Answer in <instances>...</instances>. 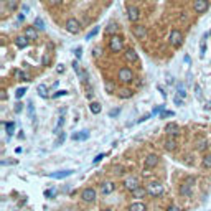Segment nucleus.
<instances>
[{
  "instance_id": "49",
  "label": "nucleus",
  "mask_w": 211,
  "mask_h": 211,
  "mask_svg": "<svg viewBox=\"0 0 211 211\" xmlns=\"http://www.w3.org/2000/svg\"><path fill=\"white\" fill-rule=\"evenodd\" d=\"M73 70H74V71H76V74H78V76L81 74V71H79V68H78V63H76V61H74V63H73Z\"/></svg>"
},
{
  "instance_id": "21",
  "label": "nucleus",
  "mask_w": 211,
  "mask_h": 211,
  "mask_svg": "<svg viewBox=\"0 0 211 211\" xmlns=\"http://www.w3.org/2000/svg\"><path fill=\"white\" fill-rule=\"evenodd\" d=\"M147 208H145V205L144 203H140V201H135V203H132L131 205V211H145Z\"/></svg>"
},
{
  "instance_id": "15",
  "label": "nucleus",
  "mask_w": 211,
  "mask_h": 211,
  "mask_svg": "<svg viewBox=\"0 0 211 211\" xmlns=\"http://www.w3.org/2000/svg\"><path fill=\"white\" fill-rule=\"evenodd\" d=\"M165 131H167V134L170 137H172V135H178V134H180V129H178L177 124H167Z\"/></svg>"
},
{
  "instance_id": "31",
  "label": "nucleus",
  "mask_w": 211,
  "mask_h": 211,
  "mask_svg": "<svg viewBox=\"0 0 211 211\" xmlns=\"http://www.w3.org/2000/svg\"><path fill=\"white\" fill-rule=\"evenodd\" d=\"M25 92H27V89H25V88H18V89H17V92H15V97H17V99H20V97L25 96Z\"/></svg>"
},
{
  "instance_id": "12",
  "label": "nucleus",
  "mask_w": 211,
  "mask_h": 211,
  "mask_svg": "<svg viewBox=\"0 0 211 211\" xmlns=\"http://www.w3.org/2000/svg\"><path fill=\"white\" fill-rule=\"evenodd\" d=\"M114 190H116V185L112 183V181H106V183L101 186V193L102 195H111Z\"/></svg>"
},
{
  "instance_id": "19",
  "label": "nucleus",
  "mask_w": 211,
  "mask_h": 211,
  "mask_svg": "<svg viewBox=\"0 0 211 211\" xmlns=\"http://www.w3.org/2000/svg\"><path fill=\"white\" fill-rule=\"evenodd\" d=\"M27 36H18V38H15V45H17V48H27Z\"/></svg>"
},
{
  "instance_id": "28",
  "label": "nucleus",
  "mask_w": 211,
  "mask_h": 211,
  "mask_svg": "<svg viewBox=\"0 0 211 211\" xmlns=\"http://www.w3.org/2000/svg\"><path fill=\"white\" fill-rule=\"evenodd\" d=\"M132 195H134L135 198H142V196L145 195V188H140V186H139L137 190H134V191H132Z\"/></svg>"
},
{
  "instance_id": "5",
  "label": "nucleus",
  "mask_w": 211,
  "mask_h": 211,
  "mask_svg": "<svg viewBox=\"0 0 211 211\" xmlns=\"http://www.w3.org/2000/svg\"><path fill=\"white\" fill-rule=\"evenodd\" d=\"M208 0H195V3H193V9L198 12V13H203V12H206L208 10Z\"/></svg>"
},
{
  "instance_id": "39",
  "label": "nucleus",
  "mask_w": 211,
  "mask_h": 211,
  "mask_svg": "<svg viewBox=\"0 0 211 211\" xmlns=\"http://www.w3.org/2000/svg\"><path fill=\"white\" fill-rule=\"evenodd\" d=\"M106 92H112V91H114V84H112V83H106Z\"/></svg>"
},
{
  "instance_id": "37",
  "label": "nucleus",
  "mask_w": 211,
  "mask_h": 211,
  "mask_svg": "<svg viewBox=\"0 0 211 211\" xmlns=\"http://www.w3.org/2000/svg\"><path fill=\"white\" fill-rule=\"evenodd\" d=\"M66 94H68L66 89H61V91H56L55 94H53V97H61V96H66Z\"/></svg>"
},
{
  "instance_id": "13",
  "label": "nucleus",
  "mask_w": 211,
  "mask_h": 211,
  "mask_svg": "<svg viewBox=\"0 0 211 211\" xmlns=\"http://www.w3.org/2000/svg\"><path fill=\"white\" fill-rule=\"evenodd\" d=\"M89 131H81V132H76V134H73V140H76V142H83V140H88L89 139Z\"/></svg>"
},
{
  "instance_id": "58",
  "label": "nucleus",
  "mask_w": 211,
  "mask_h": 211,
  "mask_svg": "<svg viewBox=\"0 0 211 211\" xmlns=\"http://www.w3.org/2000/svg\"><path fill=\"white\" fill-rule=\"evenodd\" d=\"M206 109H211V101H209L208 104H206Z\"/></svg>"
},
{
  "instance_id": "55",
  "label": "nucleus",
  "mask_w": 211,
  "mask_h": 211,
  "mask_svg": "<svg viewBox=\"0 0 211 211\" xmlns=\"http://www.w3.org/2000/svg\"><path fill=\"white\" fill-rule=\"evenodd\" d=\"M53 5H58V3H61V0H50Z\"/></svg>"
},
{
  "instance_id": "51",
  "label": "nucleus",
  "mask_w": 211,
  "mask_h": 211,
  "mask_svg": "<svg viewBox=\"0 0 211 211\" xmlns=\"http://www.w3.org/2000/svg\"><path fill=\"white\" fill-rule=\"evenodd\" d=\"M195 91H196V97H201V89H200V86L195 88Z\"/></svg>"
},
{
  "instance_id": "29",
  "label": "nucleus",
  "mask_w": 211,
  "mask_h": 211,
  "mask_svg": "<svg viewBox=\"0 0 211 211\" xmlns=\"http://www.w3.org/2000/svg\"><path fill=\"white\" fill-rule=\"evenodd\" d=\"M203 167L205 168H211V155H206L203 158Z\"/></svg>"
},
{
  "instance_id": "7",
  "label": "nucleus",
  "mask_w": 211,
  "mask_h": 211,
  "mask_svg": "<svg viewBox=\"0 0 211 211\" xmlns=\"http://www.w3.org/2000/svg\"><path fill=\"white\" fill-rule=\"evenodd\" d=\"M73 172L74 170H61V172H55V173H50V178H55V180H63V178H66V177H70L73 175Z\"/></svg>"
},
{
  "instance_id": "9",
  "label": "nucleus",
  "mask_w": 211,
  "mask_h": 211,
  "mask_svg": "<svg viewBox=\"0 0 211 211\" xmlns=\"http://www.w3.org/2000/svg\"><path fill=\"white\" fill-rule=\"evenodd\" d=\"M111 50L116 51V53L122 50V40H120L119 36H112L111 38Z\"/></svg>"
},
{
  "instance_id": "33",
  "label": "nucleus",
  "mask_w": 211,
  "mask_h": 211,
  "mask_svg": "<svg viewBox=\"0 0 211 211\" xmlns=\"http://www.w3.org/2000/svg\"><path fill=\"white\" fill-rule=\"evenodd\" d=\"M64 140H66V134L63 132V134H59V135H58V139H56V144L55 145H61Z\"/></svg>"
},
{
  "instance_id": "38",
  "label": "nucleus",
  "mask_w": 211,
  "mask_h": 211,
  "mask_svg": "<svg viewBox=\"0 0 211 211\" xmlns=\"http://www.w3.org/2000/svg\"><path fill=\"white\" fill-rule=\"evenodd\" d=\"M205 38H206V36H205ZM205 38L201 40V48H200V51H201V56L206 53V40H205Z\"/></svg>"
},
{
  "instance_id": "45",
  "label": "nucleus",
  "mask_w": 211,
  "mask_h": 211,
  "mask_svg": "<svg viewBox=\"0 0 211 211\" xmlns=\"http://www.w3.org/2000/svg\"><path fill=\"white\" fill-rule=\"evenodd\" d=\"M41 63H43V66H48V64H50V56H48V55H45Z\"/></svg>"
},
{
  "instance_id": "32",
  "label": "nucleus",
  "mask_w": 211,
  "mask_h": 211,
  "mask_svg": "<svg viewBox=\"0 0 211 211\" xmlns=\"http://www.w3.org/2000/svg\"><path fill=\"white\" fill-rule=\"evenodd\" d=\"M97 31H99V27H96V28H92L91 31H89V33L86 35V40H91L92 36H96L97 35Z\"/></svg>"
},
{
  "instance_id": "43",
  "label": "nucleus",
  "mask_w": 211,
  "mask_h": 211,
  "mask_svg": "<svg viewBox=\"0 0 211 211\" xmlns=\"http://www.w3.org/2000/svg\"><path fill=\"white\" fill-rule=\"evenodd\" d=\"M206 147H208V144H206V140H201L200 144H198V150H205Z\"/></svg>"
},
{
  "instance_id": "17",
  "label": "nucleus",
  "mask_w": 211,
  "mask_h": 211,
  "mask_svg": "<svg viewBox=\"0 0 211 211\" xmlns=\"http://www.w3.org/2000/svg\"><path fill=\"white\" fill-rule=\"evenodd\" d=\"M191 186L193 185H190V183H185L180 186V195H183V196H191Z\"/></svg>"
},
{
  "instance_id": "50",
  "label": "nucleus",
  "mask_w": 211,
  "mask_h": 211,
  "mask_svg": "<svg viewBox=\"0 0 211 211\" xmlns=\"http://www.w3.org/2000/svg\"><path fill=\"white\" fill-rule=\"evenodd\" d=\"M150 117H152V114H145L144 117H140V119H139V122H144V120H147V119H150Z\"/></svg>"
},
{
  "instance_id": "48",
  "label": "nucleus",
  "mask_w": 211,
  "mask_h": 211,
  "mask_svg": "<svg viewBox=\"0 0 211 211\" xmlns=\"http://www.w3.org/2000/svg\"><path fill=\"white\" fill-rule=\"evenodd\" d=\"M92 55H94L96 58H97V56H101V48H99V46H96V48H94V51H92Z\"/></svg>"
},
{
  "instance_id": "2",
  "label": "nucleus",
  "mask_w": 211,
  "mask_h": 211,
  "mask_svg": "<svg viewBox=\"0 0 211 211\" xmlns=\"http://www.w3.org/2000/svg\"><path fill=\"white\" fill-rule=\"evenodd\" d=\"M66 30L70 31V33L73 35H76V33H79V30H81V25H79V22L76 18H70L66 22Z\"/></svg>"
},
{
  "instance_id": "22",
  "label": "nucleus",
  "mask_w": 211,
  "mask_h": 211,
  "mask_svg": "<svg viewBox=\"0 0 211 211\" xmlns=\"http://www.w3.org/2000/svg\"><path fill=\"white\" fill-rule=\"evenodd\" d=\"M63 124H64V116L61 114V116H59V119H58V122H56V127L53 129V134H59V129L63 127Z\"/></svg>"
},
{
  "instance_id": "24",
  "label": "nucleus",
  "mask_w": 211,
  "mask_h": 211,
  "mask_svg": "<svg viewBox=\"0 0 211 211\" xmlns=\"http://www.w3.org/2000/svg\"><path fill=\"white\" fill-rule=\"evenodd\" d=\"M36 91H38V94L41 97H48V89L45 84H38V88H36Z\"/></svg>"
},
{
  "instance_id": "26",
  "label": "nucleus",
  "mask_w": 211,
  "mask_h": 211,
  "mask_svg": "<svg viewBox=\"0 0 211 211\" xmlns=\"http://www.w3.org/2000/svg\"><path fill=\"white\" fill-rule=\"evenodd\" d=\"M5 129H7V134H9V137L13 135V131H15V124L13 122H7L5 124Z\"/></svg>"
},
{
  "instance_id": "46",
  "label": "nucleus",
  "mask_w": 211,
  "mask_h": 211,
  "mask_svg": "<svg viewBox=\"0 0 211 211\" xmlns=\"http://www.w3.org/2000/svg\"><path fill=\"white\" fill-rule=\"evenodd\" d=\"M102 158H104V153H99V155H97L94 160H92V163H99V162L102 160Z\"/></svg>"
},
{
  "instance_id": "41",
  "label": "nucleus",
  "mask_w": 211,
  "mask_h": 211,
  "mask_svg": "<svg viewBox=\"0 0 211 211\" xmlns=\"http://www.w3.org/2000/svg\"><path fill=\"white\" fill-rule=\"evenodd\" d=\"M17 76H18V78L22 79V81H27V79H28V74H25V73H22V71H17Z\"/></svg>"
},
{
  "instance_id": "14",
  "label": "nucleus",
  "mask_w": 211,
  "mask_h": 211,
  "mask_svg": "<svg viewBox=\"0 0 211 211\" xmlns=\"http://www.w3.org/2000/svg\"><path fill=\"white\" fill-rule=\"evenodd\" d=\"M127 17L131 22H137V20H139V9H137V7H129Z\"/></svg>"
},
{
  "instance_id": "52",
  "label": "nucleus",
  "mask_w": 211,
  "mask_h": 211,
  "mask_svg": "<svg viewBox=\"0 0 211 211\" xmlns=\"http://www.w3.org/2000/svg\"><path fill=\"white\" fill-rule=\"evenodd\" d=\"M56 71H58V73H64V66H63V64H58V68H56Z\"/></svg>"
},
{
  "instance_id": "34",
  "label": "nucleus",
  "mask_w": 211,
  "mask_h": 211,
  "mask_svg": "<svg viewBox=\"0 0 211 211\" xmlns=\"http://www.w3.org/2000/svg\"><path fill=\"white\" fill-rule=\"evenodd\" d=\"M131 96H132V91H129V89H124V91H120V97H122V99H129Z\"/></svg>"
},
{
  "instance_id": "4",
  "label": "nucleus",
  "mask_w": 211,
  "mask_h": 211,
  "mask_svg": "<svg viewBox=\"0 0 211 211\" xmlns=\"http://www.w3.org/2000/svg\"><path fill=\"white\" fill-rule=\"evenodd\" d=\"M119 79L122 81V83H132V79H134L132 71L129 70V68H122V70H119Z\"/></svg>"
},
{
  "instance_id": "30",
  "label": "nucleus",
  "mask_w": 211,
  "mask_h": 211,
  "mask_svg": "<svg viewBox=\"0 0 211 211\" xmlns=\"http://www.w3.org/2000/svg\"><path fill=\"white\" fill-rule=\"evenodd\" d=\"M35 28H38V30H45V22L41 18H36L35 20Z\"/></svg>"
},
{
  "instance_id": "25",
  "label": "nucleus",
  "mask_w": 211,
  "mask_h": 211,
  "mask_svg": "<svg viewBox=\"0 0 211 211\" xmlns=\"http://www.w3.org/2000/svg\"><path fill=\"white\" fill-rule=\"evenodd\" d=\"M177 92H178V96H180V97H186V88H185V84L178 83V86H177Z\"/></svg>"
},
{
  "instance_id": "59",
  "label": "nucleus",
  "mask_w": 211,
  "mask_h": 211,
  "mask_svg": "<svg viewBox=\"0 0 211 211\" xmlns=\"http://www.w3.org/2000/svg\"><path fill=\"white\" fill-rule=\"evenodd\" d=\"M104 211H112V209H104Z\"/></svg>"
},
{
  "instance_id": "36",
  "label": "nucleus",
  "mask_w": 211,
  "mask_h": 211,
  "mask_svg": "<svg viewBox=\"0 0 211 211\" xmlns=\"http://www.w3.org/2000/svg\"><path fill=\"white\" fill-rule=\"evenodd\" d=\"M173 102H175L177 106H183V97H180V96H175V97H173Z\"/></svg>"
},
{
  "instance_id": "54",
  "label": "nucleus",
  "mask_w": 211,
  "mask_h": 211,
  "mask_svg": "<svg viewBox=\"0 0 211 211\" xmlns=\"http://www.w3.org/2000/svg\"><path fill=\"white\" fill-rule=\"evenodd\" d=\"M168 211H180V208H177V206H170Z\"/></svg>"
},
{
  "instance_id": "8",
  "label": "nucleus",
  "mask_w": 211,
  "mask_h": 211,
  "mask_svg": "<svg viewBox=\"0 0 211 211\" xmlns=\"http://www.w3.org/2000/svg\"><path fill=\"white\" fill-rule=\"evenodd\" d=\"M148 193L153 195V196H158V195L163 193V186L160 183H150L148 185Z\"/></svg>"
},
{
  "instance_id": "42",
  "label": "nucleus",
  "mask_w": 211,
  "mask_h": 211,
  "mask_svg": "<svg viewBox=\"0 0 211 211\" xmlns=\"http://www.w3.org/2000/svg\"><path fill=\"white\" fill-rule=\"evenodd\" d=\"M74 56H76V58H81V56H83V48H76V50H74Z\"/></svg>"
},
{
  "instance_id": "35",
  "label": "nucleus",
  "mask_w": 211,
  "mask_h": 211,
  "mask_svg": "<svg viewBox=\"0 0 211 211\" xmlns=\"http://www.w3.org/2000/svg\"><path fill=\"white\" fill-rule=\"evenodd\" d=\"M117 30V27H116V23H111L107 28H106V33H114V31Z\"/></svg>"
},
{
  "instance_id": "16",
  "label": "nucleus",
  "mask_w": 211,
  "mask_h": 211,
  "mask_svg": "<svg viewBox=\"0 0 211 211\" xmlns=\"http://www.w3.org/2000/svg\"><path fill=\"white\" fill-rule=\"evenodd\" d=\"M25 36H27L28 40H36V38H38L36 28H35V27H28V28H25Z\"/></svg>"
},
{
  "instance_id": "40",
  "label": "nucleus",
  "mask_w": 211,
  "mask_h": 211,
  "mask_svg": "<svg viewBox=\"0 0 211 211\" xmlns=\"http://www.w3.org/2000/svg\"><path fill=\"white\" fill-rule=\"evenodd\" d=\"M56 195V190H46V191H45V196L46 198H51V196H55Z\"/></svg>"
},
{
  "instance_id": "1",
  "label": "nucleus",
  "mask_w": 211,
  "mask_h": 211,
  "mask_svg": "<svg viewBox=\"0 0 211 211\" xmlns=\"http://www.w3.org/2000/svg\"><path fill=\"white\" fill-rule=\"evenodd\" d=\"M170 43L173 46H180L183 43V35H181L180 30H172V33H170Z\"/></svg>"
},
{
  "instance_id": "56",
  "label": "nucleus",
  "mask_w": 211,
  "mask_h": 211,
  "mask_svg": "<svg viewBox=\"0 0 211 211\" xmlns=\"http://www.w3.org/2000/svg\"><path fill=\"white\" fill-rule=\"evenodd\" d=\"M0 97H2V101H5V99H7V94H5V91H2V94H0Z\"/></svg>"
},
{
  "instance_id": "20",
  "label": "nucleus",
  "mask_w": 211,
  "mask_h": 211,
  "mask_svg": "<svg viewBox=\"0 0 211 211\" xmlns=\"http://www.w3.org/2000/svg\"><path fill=\"white\" fill-rule=\"evenodd\" d=\"M165 148L167 150H175L177 148V140L172 139V137H168V139L165 140Z\"/></svg>"
},
{
  "instance_id": "47",
  "label": "nucleus",
  "mask_w": 211,
  "mask_h": 211,
  "mask_svg": "<svg viewBox=\"0 0 211 211\" xmlns=\"http://www.w3.org/2000/svg\"><path fill=\"white\" fill-rule=\"evenodd\" d=\"M119 112H120V109H112V111L109 112V116H111V117H116V116H119Z\"/></svg>"
},
{
  "instance_id": "27",
  "label": "nucleus",
  "mask_w": 211,
  "mask_h": 211,
  "mask_svg": "<svg viewBox=\"0 0 211 211\" xmlns=\"http://www.w3.org/2000/svg\"><path fill=\"white\" fill-rule=\"evenodd\" d=\"M28 116H30L31 120H35V107H33V102H28Z\"/></svg>"
},
{
  "instance_id": "23",
  "label": "nucleus",
  "mask_w": 211,
  "mask_h": 211,
  "mask_svg": "<svg viewBox=\"0 0 211 211\" xmlns=\"http://www.w3.org/2000/svg\"><path fill=\"white\" fill-rule=\"evenodd\" d=\"M89 109H91V112H92V114H99V112L102 111V107H101V104H99V102H91Z\"/></svg>"
},
{
  "instance_id": "53",
  "label": "nucleus",
  "mask_w": 211,
  "mask_h": 211,
  "mask_svg": "<svg viewBox=\"0 0 211 211\" xmlns=\"http://www.w3.org/2000/svg\"><path fill=\"white\" fill-rule=\"evenodd\" d=\"M22 10H23V13H28V12H30V7H28V5H23Z\"/></svg>"
},
{
  "instance_id": "11",
  "label": "nucleus",
  "mask_w": 211,
  "mask_h": 211,
  "mask_svg": "<svg viewBox=\"0 0 211 211\" xmlns=\"http://www.w3.org/2000/svg\"><path fill=\"white\" fill-rule=\"evenodd\" d=\"M157 163H158V157H157V155H153V153H152V155H148L147 158H145V163H144V167H145V168H153Z\"/></svg>"
},
{
  "instance_id": "57",
  "label": "nucleus",
  "mask_w": 211,
  "mask_h": 211,
  "mask_svg": "<svg viewBox=\"0 0 211 211\" xmlns=\"http://www.w3.org/2000/svg\"><path fill=\"white\" fill-rule=\"evenodd\" d=\"M22 106H23V104H17V109H15V111L20 112V111H22Z\"/></svg>"
},
{
  "instance_id": "10",
  "label": "nucleus",
  "mask_w": 211,
  "mask_h": 211,
  "mask_svg": "<svg viewBox=\"0 0 211 211\" xmlns=\"http://www.w3.org/2000/svg\"><path fill=\"white\" fill-rule=\"evenodd\" d=\"M134 35H135L137 40H144L147 36V30H145V27L137 25V27H134Z\"/></svg>"
},
{
  "instance_id": "6",
  "label": "nucleus",
  "mask_w": 211,
  "mask_h": 211,
  "mask_svg": "<svg viewBox=\"0 0 211 211\" xmlns=\"http://www.w3.org/2000/svg\"><path fill=\"white\" fill-rule=\"evenodd\" d=\"M124 186L129 190V191H134V190H137V188H139V180H137L135 177H129L127 180H125Z\"/></svg>"
},
{
  "instance_id": "44",
  "label": "nucleus",
  "mask_w": 211,
  "mask_h": 211,
  "mask_svg": "<svg viewBox=\"0 0 211 211\" xmlns=\"http://www.w3.org/2000/svg\"><path fill=\"white\" fill-rule=\"evenodd\" d=\"M160 116H162V117H172V116H175V114H173L172 111H163Z\"/></svg>"
},
{
  "instance_id": "3",
  "label": "nucleus",
  "mask_w": 211,
  "mask_h": 211,
  "mask_svg": "<svg viewBox=\"0 0 211 211\" xmlns=\"http://www.w3.org/2000/svg\"><path fill=\"white\" fill-rule=\"evenodd\" d=\"M81 198H83V201L86 203H92L96 200V190L94 188H86L83 190V193H81Z\"/></svg>"
},
{
  "instance_id": "18",
  "label": "nucleus",
  "mask_w": 211,
  "mask_h": 211,
  "mask_svg": "<svg viewBox=\"0 0 211 211\" xmlns=\"http://www.w3.org/2000/svg\"><path fill=\"white\" fill-rule=\"evenodd\" d=\"M125 59H127V61H131V63L137 61V59H139V56H137L135 50H132V48H129V50L125 51Z\"/></svg>"
}]
</instances>
